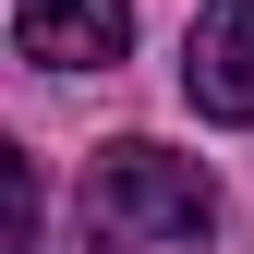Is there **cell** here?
<instances>
[{"label":"cell","instance_id":"7a4b0ae2","mask_svg":"<svg viewBox=\"0 0 254 254\" xmlns=\"http://www.w3.org/2000/svg\"><path fill=\"white\" fill-rule=\"evenodd\" d=\"M12 49L37 73H109L133 49V0H12Z\"/></svg>","mask_w":254,"mask_h":254},{"label":"cell","instance_id":"3957f363","mask_svg":"<svg viewBox=\"0 0 254 254\" xmlns=\"http://www.w3.org/2000/svg\"><path fill=\"white\" fill-rule=\"evenodd\" d=\"M182 97L206 121H254V0H206L182 37Z\"/></svg>","mask_w":254,"mask_h":254},{"label":"cell","instance_id":"6da1fadb","mask_svg":"<svg viewBox=\"0 0 254 254\" xmlns=\"http://www.w3.org/2000/svg\"><path fill=\"white\" fill-rule=\"evenodd\" d=\"M206 230H218V182L194 170V157H170L145 133L97 145V170H85V242L157 254V242H206Z\"/></svg>","mask_w":254,"mask_h":254},{"label":"cell","instance_id":"277c9868","mask_svg":"<svg viewBox=\"0 0 254 254\" xmlns=\"http://www.w3.org/2000/svg\"><path fill=\"white\" fill-rule=\"evenodd\" d=\"M0 254H37V157L0 145Z\"/></svg>","mask_w":254,"mask_h":254}]
</instances>
